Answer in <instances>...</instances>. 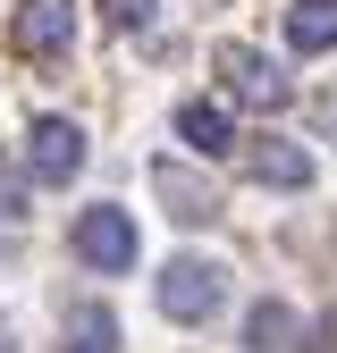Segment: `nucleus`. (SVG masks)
<instances>
[{
	"label": "nucleus",
	"instance_id": "f257e3e1",
	"mask_svg": "<svg viewBox=\"0 0 337 353\" xmlns=\"http://www.w3.org/2000/svg\"><path fill=\"white\" fill-rule=\"evenodd\" d=\"M68 244H76V261L84 270H102V278H126L135 270V210H118V202H93V210H76V228H68Z\"/></svg>",
	"mask_w": 337,
	"mask_h": 353
},
{
	"label": "nucleus",
	"instance_id": "1a4fd4ad",
	"mask_svg": "<svg viewBox=\"0 0 337 353\" xmlns=\"http://www.w3.org/2000/svg\"><path fill=\"white\" fill-rule=\"evenodd\" d=\"M59 353H118V312L110 303H76L59 328Z\"/></svg>",
	"mask_w": 337,
	"mask_h": 353
},
{
	"label": "nucleus",
	"instance_id": "ddd939ff",
	"mask_svg": "<svg viewBox=\"0 0 337 353\" xmlns=\"http://www.w3.org/2000/svg\"><path fill=\"white\" fill-rule=\"evenodd\" d=\"M312 126H320V135L337 143V84H329V93H312Z\"/></svg>",
	"mask_w": 337,
	"mask_h": 353
},
{
	"label": "nucleus",
	"instance_id": "6e6552de",
	"mask_svg": "<svg viewBox=\"0 0 337 353\" xmlns=\"http://www.w3.org/2000/svg\"><path fill=\"white\" fill-rule=\"evenodd\" d=\"M152 194L168 202V219H186V228H202V219H220V194H211V185H194V176H186L177 160H160V168H152Z\"/></svg>",
	"mask_w": 337,
	"mask_h": 353
},
{
	"label": "nucleus",
	"instance_id": "423d86ee",
	"mask_svg": "<svg viewBox=\"0 0 337 353\" xmlns=\"http://www.w3.org/2000/svg\"><path fill=\"white\" fill-rule=\"evenodd\" d=\"M177 135H186L202 160H220V152H236V118H228L220 93H194V101H177Z\"/></svg>",
	"mask_w": 337,
	"mask_h": 353
},
{
	"label": "nucleus",
	"instance_id": "9b49d317",
	"mask_svg": "<svg viewBox=\"0 0 337 353\" xmlns=\"http://www.w3.org/2000/svg\"><path fill=\"white\" fill-rule=\"evenodd\" d=\"M244 345H253V353H295V312H287V303H253Z\"/></svg>",
	"mask_w": 337,
	"mask_h": 353
},
{
	"label": "nucleus",
	"instance_id": "39448f33",
	"mask_svg": "<svg viewBox=\"0 0 337 353\" xmlns=\"http://www.w3.org/2000/svg\"><path fill=\"white\" fill-rule=\"evenodd\" d=\"M26 168L42 176V185H68V176L84 168V126H76V118H34V135H26Z\"/></svg>",
	"mask_w": 337,
	"mask_h": 353
},
{
	"label": "nucleus",
	"instance_id": "2eb2a0df",
	"mask_svg": "<svg viewBox=\"0 0 337 353\" xmlns=\"http://www.w3.org/2000/svg\"><path fill=\"white\" fill-rule=\"evenodd\" d=\"M0 353H17V345H9V328H0Z\"/></svg>",
	"mask_w": 337,
	"mask_h": 353
},
{
	"label": "nucleus",
	"instance_id": "4468645a",
	"mask_svg": "<svg viewBox=\"0 0 337 353\" xmlns=\"http://www.w3.org/2000/svg\"><path fill=\"white\" fill-rule=\"evenodd\" d=\"M0 219H26V194H17V176H0Z\"/></svg>",
	"mask_w": 337,
	"mask_h": 353
},
{
	"label": "nucleus",
	"instance_id": "20e7f679",
	"mask_svg": "<svg viewBox=\"0 0 337 353\" xmlns=\"http://www.w3.org/2000/svg\"><path fill=\"white\" fill-rule=\"evenodd\" d=\"M68 42H76V9L68 0H26L9 17V51L17 59H68Z\"/></svg>",
	"mask_w": 337,
	"mask_h": 353
},
{
	"label": "nucleus",
	"instance_id": "9d476101",
	"mask_svg": "<svg viewBox=\"0 0 337 353\" xmlns=\"http://www.w3.org/2000/svg\"><path fill=\"white\" fill-rule=\"evenodd\" d=\"M287 42L295 51H337V0H295L287 9Z\"/></svg>",
	"mask_w": 337,
	"mask_h": 353
},
{
	"label": "nucleus",
	"instance_id": "f8f14e48",
	"mask_svg": "<svg viewBox=\"0 0 337 353\" xmlns=\"http://www.w3.org/2000/svg\"><path fill=\"white\" fill-rule=\"evenodd\" d=\"M152 9H160V0H102V17H110L118 34H135V26H152Z\"/></svg>",
	"mask_w": 337,
	"mask_h": 353
},
{
	"label": "nucleus",
	"instance_id": "0eeeda50",
	"mask_svg": "<svg viewBox=\"0 0 337 353\" xmlns=\"http://www.w3.org/2000/svg\"><path fill=\"white\" fill-rule=\"evenodd\" d=\"M244 168H253V185H270V194H304V185H312V152H295V143H278V135L253 143Z\"/></svg>",
	"mask_w": 337,
	"mask_h": 353
},
{
	"label": "nucleus",
	"instance_id": "7ed1b4c3",
	"mask_svg": "<svg viewBox=\"0 0 337 353\" xmlns=\"http://www.w3.org/2000/svg\"><path fill=\"white\" fill-rule=\"evenodd\" d=\"M211 68H220V76H228V93L253 101V110H287V101H295L287 68H278L270 51H253V42H220V51H211Z\"/></svg>",
	"mask_w": 337,
	"mask_h": 353
},
{
	"label": "nucleus",
	"instance_id": "f03ea898",
	"mask_svg": "<svg viewBox=\"0 0 337 353\" xmlns=\"http://www.w3.org/2000/svg\"><path fill=\"white\" fill-rule=\"evenodd\" d=\"M220 303H228V270H220V261H202V252H177V261H168V270H160V312L168 320H211V312H220Z\"/></svg>",
	"mask_w": 337,
	"mask_h": 353
}]
</instances>
